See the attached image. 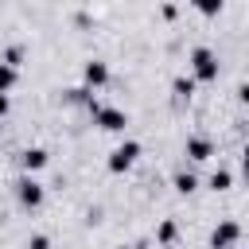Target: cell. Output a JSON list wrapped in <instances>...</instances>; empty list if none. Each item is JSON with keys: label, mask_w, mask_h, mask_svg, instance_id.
Returning <instances> with one entry per match:
<instances>
[{"label": "cell", "mask_w": 249, "mask_h": 249, "mask_svg": "<svg viewBox=\"0 0 249 249\" xmlns=\"http://www.w3.org/2000/svg\"><path fill=\"white\" fill-rule=\"evenodd\" d=\"M140 152H144V148H140V140H132V136H128V140H121V144H117V148L109 152L105 167H109L113 175H124V171H128V167H132V163L140 160Z\"/></svg>", "instance_id": "2"}, {"label": "cell", "mask_w": 249, "mask_h": 249, "mask_svg": "<svg viewBox=\"0 0 249 249\" xmlns=\"http://www.w3.org/2000/svg\"><path fill=\"white\" fill-rule=\"evenodd\" d=\"M237 241H241V222L237 218H222L210 230V249H237Z\"/></svg>", "instance_id": "4"}, {"label": "cell", "mask_w": 249, "mask_h": 249, "mask_svg": "<svg viewBox=\"0 0 249 249\" xmlns=\"http://www.w3.org/2000/svg\"><path fill=\"white\" fill-rule=\"evenodd\" d=\"M195 86H198V82H195L191 74H175V78H171V93H175L179 101H191V97H195Z\"/></svg>", "instance_id": "10"}, {"label": "cell", "mask_w": 249, "mask_h": 249, "mask_svg": "<svg viewBox=\"0 0 249 249\" xmlns=\"http://www.w3.org/2000/svg\"><path fill=\"white\" fill-rule=\"evenodd\" d=\"M0 128H4V121H0Z\"/></svg>", "instance_id": "22"}, {"label": "cell", "mask_w": 249, "mask_h": 249, "mask_svg": "<svg viewBox=\"0 0 249 249\" xmlns=\"http://www.w3.org/2000/svg\"><path fill=\"white\" fill-rule=\"evenodd\" d=\"M23 43H12V47H4V54H0V62L4 66H12V70H19V62H23Z\"/></svg>", "instance_id": "14"}, {"label": "cell", "mask_w": 249, "mask_h": 249, "mask_svg": "<svg viewBox=\"0 0 249 249\" xmlns=\"http://www.w3.org/2000/svg\"><path fill=\"white\" fill-rule=\"evenodd\" d=\"M160 16H163V19H175V16H179V8H175V4H163V8H160Z\"/></svg>", "instance_id": "20"}, {"label": "cell", "mask_w": 249, "mask_h": 249, "mask_svg": "<svg viewBox=\"0 0 249 249\" xmlns=\"http://www.w3.org/2000/svg\"><path fill=\"white\" fill-rule=\"evenodd\" d=\"M62 101H66V105H89L93 93H89L86 86H70V89H62Z\"/></svg>", "instance_id": "13"}, {"label": "cell", "mask_w": 249, "mask_h": 249, "mask_svg": "<svg viewBox=\"0 0 249 249\" xmlns=\"http://www.w3.org/2000/svg\"><path fill=\"white\" fill-rule=\"evenodd\" d=\"M121 249H128V245H121Z\"/></svg>", "instance_id": "23"}, {"label": "cell", "mask_w": 249, "mask_h": 249, "mask_svg": "<svg viewBox=\"0 0 249 249\" xmlns=\"http://www.w3.org/2000/svg\"><path fill=\"white\" fill-rule=\"evenodd\" d=\"M195 12H198V16H218V12H222V4H218V0H198V4H195Z\"/></svg>", "instance_id": "16"}, {"label": "cell", "mask_w": 249, "mask_h": 249, "mask_svg": "<svg viewBox=\"0 0 249 249\" xmlns=\"http://www.w3.org/2000/svg\"><path fill=\"white\" fill-rule=\"evenodd\" d=\"M27 249H51V237L47 233H31L27 237Z\"/></svg>", "instance_id": "17"}, {"label": "cell", "mask_w": 249, "mask_h": 249, "mask_svg": "<svg viewBox=\"0 0 249 249\" xmlns=\"http://www.w3.org/2000/svg\"><path fill=\"white\" fill-rule=\"evenodd\" d=\"M237 101H241V105H249V82H241V86H237Z\"/></svg>", "instance_id": "21"}, {"label": "cell", "mask_w": 249, "mask_h": 249, "mask_svg": "<svg viewBox=\"0 0 249 249\" xmlns=\"http://www.w3.org/2000/svg\"><path fill=\"white\" fill-rule=\"evenodd\" d=\"M171 187H175L179 195H195V191H198V175H195L191 167H179L175 179H171Z\"/></svg>", "instance_id": "9"}, {"label": "cell", "mask_w": 249, "mask_h": 249, "mask_svg": "<svg viewBox=\"0 0 249 249\" xmlns=\"http://www.w3.org/2000/svg\"><path fill=\"white\" fill-rule=\"evenodd\" d=\"M241 175H245V187H249V140H245V148H241Z\"/></svg>", "instance_id": "18"}, {"label": "cell", "mask_w": 249, "mask_h": 249, "mask_svg": "<svg viewBox=\"0 0 249 249\" xmlns=\"http://www.w3.org/2000/svg\"><path fill=\"white\" fill-rule=\"evenodd\" d=\"M19 82V70H12V66H4L0 62V93H12V86Z\"/></svg>", "instance_id": "15"}, {"label": "cell", "mask_w": 249, "mask_h": 249, "mask_svg": "<svg viewBox=\"0 0 249 249\" xmlns=\"http://www.w3.org/2000/svg\"><path fill=\"white\" fill-rule=\"evenodd\" d=\"M82 82H86V89H89V93H93V89H101V86H109V62L89 58V62L82 66Z\"/></svg>", "instance_id": "7"}, {"label": "cell", "mask_w": 249, "mask_h": 249, "mask_svg": "<svg viewBox=\"0 0 249 249\" xmlns=\"http://www.w3.org/2000/svg\"><path fill=\"white\" fill-rule=\"evenodd\" d=\"M12 187H16V198H19L23 210H39V206L47 202V187H43L35 175H19Z\"/></svg>", "instance_id": "3"}, {"label": "cell", "mask_w": 249, "mask_h": 249, "mask_svg": "<svg viewBox=\"0 0 249 249\" xmlns=\"http://www.w3.org/2000/svg\"><path fill=\"white\" fill-rule=\"evenodd\" d=\"M93 124H97L101 132H124V128H128V113L117 109V105H101V109L93 113Z\"/></svg>", "instance_id": "5"}, {"label": "cell", "mask_w": 249, "mask_h": 249, "mask_svg": "<svg viewBox=\"0 0 249 249\" xmlns=\"http://www.w3.org/2000/svg\"><path fill=\"white\" fill-rule=\"evenodd\" d=\"M47 163H51V152H47V148H39V144H31V148H23V152H19V167H23V175L43 171Z\"/></svg>", "instance_id": "8"}, {"label": "cell", "mask_w": 249, "mask_h": 249, "mask_svg": "<svg viewBox=\"0 0 249 249\" xmlns=\"http://www.w3.org/2000/svg\"><path fill=\"white\" fill-rule=\"evenodd\" d=\"M175 237H179V226H175V218H163V222L156 226V245H175Z\"/></svg>", "instance_id": "12"}, {"label": "cell", "mask_w": 249, "mask_h": 249, "mask_svg": "<svg viewBox=\"0 0 249 249\" xmlns=\"http://www.w3.org/2000/svg\"><path fill=\"white\" fill-rule=\"evenodd\" d=\"M187 66H191V78H195V82H218V70H222L218 54H214L206 43L191 47V54H187Z\"/></svg>", "instance_id": "1"}, {"label": "cell", "mask_w": 249, "mask_h": 249, "mask_svg": "<svg viewBox=\"0 0 249 249\" xmlns=\"http://www.w3.org/2000/svg\"><path fill=\"white\" fill-rule=\"evenodd\" d=\"M183 156H187L191 163H206V160H214V140H210L206 132H191L187 144H183Z\"/></svg>", "instance_id": "6"}, {"label": "cell", "mask_w": 249, "mask_h": 249, "mask_svg": "<svg viewBox=\"0 0 249 249\" xmlns=\"http://www.w3.org/2000/svg\"><path fill=\"white\" fill-rule=\"evenodd\" d=\"M206 187H210L214 195L230 191V187H233V171H230V167H214V171H210V179H206Z\"/></svg>", "instance_id": "11"}, {"label": "cell", "mask_w": 249, "mask_h": 249, "mask_svg": "<svg viewBox=\"0 0 249 249\" xmlns=\"http://www.w3.org/2000/svg\"><path fill=\"white\" fill-rule=\"evenodd\" d=\"M8 113H12V97H8V93H0V121H4Z\"/></svg>", "instance_id": "19"}]
</instances>
